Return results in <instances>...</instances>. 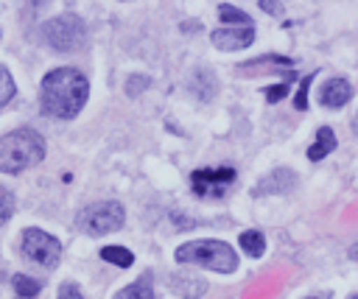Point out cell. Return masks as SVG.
<instances>
[{
  "label": "cell",
  "instance_id": "6da1fadb",
  "mask_svg": "<svg viewBox=\"0 0 358 299\" xmlns=\"http://www.w3.org/2000/svg\"><path fill=\"white\" fill-rule=\"evenodd\" d=\"M87 95H90V84L73 67L50 70L42 78V109L50 117H62V120L76 117L87 103Z\"/></svg>",
  "mask_w": 358,
  "mask_h": 299
},
{
  "label": "cell",
  "instance_id": "7a4b0ae2",
  "mask_svg": "<svg viewBox=\"0 0 358 299\" xmlns=\"http://www.w3.org/2000/svg\"><path fill=\"white\" fill-rule=\"evenodd\" d=\"M42 156H45V140L31 129H20V131L0 137V170L3 173H20L36 165Z\"/></svg>",
  "mask_w": 358,
  "mask_h": 299
},
{
  "label": "cell",
  "instance_id": "3957f363",
  "mask_svg": "<svg viewBox=\"0 0 358 299\" xmlns=\"http://www.w3.org/2000/svg\"><path fill=\"white\" fill-rule=\"evenodd\" d=\"M176 260L179 263L207 265V268L221 271V274H229V271L238 268V254L224 240H193V243H185V246L176 249Z\"/></svg>",
  "mask_w": 358,
  "mask_h": 299
},
{
  "label": "cell",
  "instance_id": "277c9868",
  "mask_svg": "<svg viewBox=\"0 0 358 299\" xmlns=\"http://www.w3.org/2000/svg\"><path fill=\"white\" fill-rule=\"evenodd\" d=\"M123 218H126V212H123L120 201H95L78 212L76 224L87 235H106V232H115L123 224Z\"/></svg>",
  "mask_w": 358,
  "mask_h": 299
},
{
  "label": "cell",
  "instance_id": "5b68a950",
  "mask_svg": "<svg viewBox=\"0 0 358 299\" xmlns=\"http://www.w3.org/2000/svg\"><path fill=\"white\" fill-rule=\"evenodd\" d=\"M42 34H45L48 45L56 48V50H62V53L78 50L87 42V28H84V22L76 14H62V17L48 20Z\"/></svg>",
  "mask_w": 358,
  "mask_h": 299
},
{
  "label": "cell",
  "instance_id": "8992f818",
  "mask_svg": "<svg viewBox=\"0 0 358 299\" xmlns=\"http://www.w3.org/2000/svg\"><path fill=\"white\" fill-rule=\"evenodd\" d=\"M22 254L36 263V265H45V268H53L59 263V254H62V246L56 238H50L48 232L42 229H25L22 232Z\"/></svg>",
  "mask_w": 358,
  "mask_h": 299
},
{
  "label": "cell",
  "instance_id": "52a82bcc",
  "mask_svg": "<svg viewBox=\"0 0 358 299\" xmlns=\"http://www.w3.org/2000/svg\"><path fill=\"white\" fill-rule=\"evenodd\" d=\"M235 182V170L232 168H201V170H193L190 176V184H193V193L201 196V198H218L224 196Z\"/></svg>",
  "mask_w": 358,
  "mask_h": 299
},
{
  "label": "cell",
  "instance_id": "ba28073f",
  "mask_svg": "<svg viewBox=\"0 0 358 299\" xmlns=\"http://www.w3.org/2000/svg\"><path fill=\"white\" fill-rule=\"evenodd\" d=\"M210 39H213V45L221 48V50H238V48L252 45L255 31H252V25H249V28H218V31H213Z\"/></svg>",
  "mask_w": 358,
  "mask_h": 299
},
{
  "label": "cell",
  "instance_id": "9c48e42d",
  "mask_svg": "<svg viewBox=\"0 0 358 299\" xmlns=\"http://www.w3.org/2000/svg\"><path fill=\"white\" fill-rule=\"evenodd\" d=\"M350 98H352V87H350V81H344V78H330V81H324V87H322V92H319V101H322L324 106H330V109L344 106Z\"/></svg>",
  "mask_w": 358,
  "mask_h": 299
},
{
  "label": "cell",
  "instance_id": "30bf717a",
  "mask_svg": "<svg viewBox=\"0 0 358 299\" xmlns=\"http://www.w3.org/2000/svg\"><path fill=\"white\" fill-rule=\"evenodd\" d=\"M333 148H336V134H333V129H327V126H324V129H319V131H316V143L308 148V156L316 162V159L327 156Z\"/></svg>",
  "mask_w": 358,
  "mask_h": 299
},
{
  "label": "cell",
  "instance_id": "8fae6325",
  "mask_svg": "<svg viewBox=\"0 0 358 299\" xmlns=\"http://www.w3.org/2000/svg\"><path fill=\"white\" fill-rule=\"evenodd\" d=\"M294 184V173L291 170H274L263 184H257L255 196H263V193H271V190H288Z\"/></svg>",
  "mask_w": 358,
  "mask_h": 299
},
{
  "label": "cell",
  "instance_id": "7c38bea8",
  "mask_svg": "<svg viewBox=\"0 0 358 299\" xmlns=\"http://www.w3.org/2000/svg\"><path fill=\"white\" fill-rule=\"evenodd\" d=\"M117 299H154V291H151V274H143L137 282H131L129 288H123L117 293Z\"/></svg>",
  "mask_w": 358,
  "mask_h": 299
},
{
  "label": "cell",
  "instance_id": "4fadbf2b",
  "mask_svg": "<svg viewBox=\"0 0 358 299\" xmlns=\"http://www.w3.org/2000/svg\"><path fill=\"white\" fill-rule=\"evenodd\" d=\"M101 257H103L106 263L120 265V268H129V265L134 263L131 251H129V249H123V246H106V249H101Z\"/></svg>",
  "mask_w": 358,
  "mask_h": 299
},
{
  "label": "cell",
  "instance_id": "5bb4252c",
  "mask_svg": "<svg viewBox=\"0 0 358 299\" xmlns=\"http://www.w3.org/2000/svg\"><path fill=\"white\" fill-rule=\"evenodd\" d=\"M241 246H243V251H246L249 257H260V254H263V249H266V240H263V235H260V232L249 229V232H243V235H241Z\"/></svg>",
  "mask_w": 358,
  "mask_h": 299
},
{
  "label": "cell",
  "instance_id": "9a60e30c",
  "mask_svg": "<svg viewBox=\"0 0 358 299\" xmlns=\"http://www.w3.org/2000/svg\"><path fill=\"white\" fill-rule=\"evenodd\" d=\"M14 291L22 296V299H34L36 293H39V282L36 279H31V277H25V274H14Z\"/></svg>",
  "mask_w": 358,
  "mask_h": 299
},
{
  "label": "cell",
  "instance_id": "2e32d148",
  "mask_svg": "<svg viewBox=\"0 0 358 299\" xmlns=\"http://www.w3.org/2000/svg\"><path fill=\"white\" fill-rule=\"evenodd\" d=\"M218 14H221L224 22H235V25H241V28H249V17H246L243 11H238L235 6H229V3L218 6Z\"/></svg>",
  "mask_w": 358,
  "mask_h": 299
},
{
  "label": "cell",
  "instance_id": "e0dca14e",
  "mask_svg": "<svg viewBox=\"0 0 358 299\" xmlns=\"http://www.w3.org/2000/svg\"><path fill=\"white\" fill-rule=\"evenodd\" d=\"M14 89H17V87H14L11 73H8V70L0 64V106H3V103H8V101L14 98Z\"/></svg>",
  "mask_w": 358,
  "mask_h": 299
},
{
  "label": "cell",
  "instance_id": "ac0fdd59",
  "mask_svg": "<svg viewBox=\"0 0 358 299\" xmlns=\"http://www.w3.org/2000/svg\"><path fill=\"white\" fill-rule=\"evenodd\" d=\"M11 215H14V196L6 187H0V224H6Z\"/></svg>",
  "mask_w": 358,
  "mask_h": 299
},
{
  "label": "cell",
  "instance_id": "d6986e66",
  "mask_svg": "<svg viewBox=\"0 0 358 299\" xmlns=\"http://www.w3.org/2000/svg\"><path fill=\"white\" fill-rule=\"evenodd\" d=\"M310 78L313 75H305V81H302V87L296 92V109H305L308 106V84H310Z\"/></svg>",
  "mask_w": 358,
  "mask_h": 299
},
{
  "label": "cell",
  "instance_id": "ffe728a7",
  "mask_svg": "<svg viewBox=\"0 0 358 299\" xmlns=\"http://www.w3.org/2000/svg\"><path fill=\"white\" fill-rule=\"evenodd\" d=\"M285 92H288V87L285 84H280V87H271L268 92H266V98L274 103V101H280V98H285Z\"/></svg>",
  "mask_w": 358,
  "mask_h": 299
},
{
  "label": "cell",
  "instance_id": "44dd1931",
  "mask_svg": "<svg viewBox=\"0 0 358 299\" xmlns=\"http://www.w3.org/2000/svg\"><path fill=\"white\" fill-rule=\"evenodd\" d=\"M59 299H81V293H78L73 285H64L62 293H59Z\"/></svg>",
  "mask_w": 358,
  "mask_h": 299
},
{
  "label": "cell",
  "instance_id": "7402d4cb",
  "mask_svg": "<svg viewBox=\"0 0 358 299\" xmlns=\"http://www.w3.org/2000/svg\"><path fill=\"white\" fill-rule=\"evenodd\" d=\"M350 254H352V257L358 260V246H352V249H350Z\"/></svg>",
  "mask_w": 358,
  "mask_h": 299
},
{
  "label": "cell",
  "instance_id": "603a6c76",
  "mask_svg": "<svg viewBox=\"0 0 358 299\" xmlns=\"http://www.w3.org/2000/svg\"><path fill=\"white\" fill-rule=\"evenodd\" d=\"M352 129H355V131H358V115H355V117H352Z\"/></svg>",
  "mask_w": 358,
  "mask_h": 299
},
{
  "label": "cell",
  "instance_id": "cb8c5ba5",
  "mask_svg": "<svg viewBox=\"0 0 358 299\" xmlns=\"http://www.w3.org/2000/svg\"><path fill=\"white\" fill-rule=\"evenodd\" d=\"M350 299H358V293H355V296H350Z\"/></svg>",
  "mask_w": 358,
  "mask_h": 299
},
{
  "label": "cell",
  "instance_id": "d4e9b609",
  "mask_svg": "<svg viewBox=\"0 0 358 299\" xmlns=\"http://www.w3.org/2000/svg\"><path fill=\"white\" fill-rule=\"evenodd\" d=\"M310 299H313V296H310Z\"/></svg>",
  "mask_w": 358,
  "mask_h": 299
}]
</instances>
